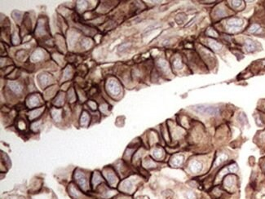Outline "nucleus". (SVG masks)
Segmentation results:
<instances>
[{"label": "nucleus", "instance_id": "nucleus-8", "mask_svg": "<svg viewBox=\"0 0 265 199\" xmlns=\"http://www.w3.org/2000/svg\"><path fill=\"white\" fill-rule=\"evenodd\" d=\"M154 157L155 158V159H159L163 157V150L160 149H156L154 151Z\"/></svg>", "mask_w": 265, "mask_h": 199}, {"label": "nucleus", "instance_id": "nucleus-10", "mask_svg": "<svg viewBox=\"0 0 265 199\" xmlns=\"http://www.w3.org/2000/svg\"><path fill=\"white\" fill-rule=\"evenodd\" d=\"M263 171H265V163L263 164Z\"/></svg>", "mask_w": 265, "mask_h": 199}, {"label": "nucleus", "instance_id": "nucleus-9", "mask_svg": "<svg viewBox=\"0 0 265 199\" xmlns=\"http://www.w3.org/2000/svg\"><path fill=\"white\" fill-rule=\"evenodd\" d=\"M260 29V27L258 25H253L250 28V33H258Z\"/></svg>", "mask_w": 265, "mask_h": 199}, {"label": "nucleus", "instance_id": "nucleus-4", "mask_svg": "<svg viewBox=\"0 0 265 199\" xmlns=\"http://www.w3.org/2000/svg\"><path fill=\"white\" fill-rule=\"evenodd\" d=\"M70 196L74 199H88L86 197L83 193L79 192L78 189H76L74 187H70V193H69Z\"/></svg>", "mask_w": 265, "mask_h": 199}, {"label": "nucleus", "instance_id": "nucleus-3", "mask_svg": "<svg viewBox=\"0 0 265 199\" xmlns=\"http://www.w3.org/2000/svg\"><path fill=\"white\" fill-rule=\"evenodd\" d=\"M189 168L190 171L195 175H198L202 173L203 169V164L200 161L198 160H193L189 164Z\"/></svg>", "mask_w": 265, "mask_h": 199}, {"label": "nucleus", "instance_id": "nucleus-6", "mask_svg": "<svg viewBox=\"0 0 265 199\" xmlns=\"http://www.w3.org/2000/svg\"><path fill=\"white\" fill-rule=\"evenodd\" d=\"M183 162H184V157L182 155H176L172 159V166L175 167H180V166L182 165Z\"/></svg>", "mask_w": 265, "mask_h": 199}, {"label": "nucleus", "instance_id": "nucleus-1", "mask_svg": "<svg viewBox=\"0 0 265 199\" xmlns=\"http://www.w3.org/2000/svg\"><path fill=\"white\" fill-rule=\"evenodd\" d=\"M222 188L227 193H234L237 188V177L234 175H227L221 181Z\"/></svg>", "mask_w": 265, "mask_h": 199}, {"label": "nucleus", "instance_id": "nucleus-2", "mask_svg": "<svg viewBox=\"0 0 265 199\" xmlns=\"http://www.w3.org/2000/svg\"><path fill=\"white\" fill-rule=\"evenodd\" d=\"M193 110L195 112L198 113L202 115H208V116H217L220 114V110L217 107L211 106L206 105H198L194 106Z\"/></svg>", "mask_w": 265, "mask_h": 199}, {"label": "nucleus", "instance_id": "nucleus-5", "mask_svg": "<svg viewBox=\"0 0 265 199\" xmlns=\"http://www.w3.org/2000/svg\"><path fill=\"white\" fill-rule=\"evenodd\" d=\"M228 160V156L227 154H221L220 155H219L216 159L215 160L214 162V167H217L219 166H220L221 164L224 163V162H226Z\"/></svg>", "mask_w": 265, "mask_h": 199}, {"label": "nucleus", "instance_id": "nucleus-7", "mask_svg": "<svg viewBox=\"0 0 265 199\" xmlns=\"http://www.w3.org/2000/svg\"><path fill=\"white\" fill-rule=\"evenodd\" d=\"M185 199H202V197H199L198 195L197 194L196 192L193 190H187L185 193Z\"/></svg>", "mask_w": 265, "mask_h": 199}]
</instances>
